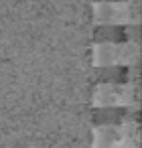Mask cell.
I'll list each match as a JSON object with an SVG mask.
<instances>
[{"instance_id":"obj_3","label":"cell","mask_w":142,"mask_h":148,"mask_svg":"<svg viewBox=\"0 0 142 148\" xmlns=\"http://www.w3.org/2000/svg\"><path fill=\"white\" fill-rule=\"evenodd\" d=\"M91 61L95 67L120 65V43H93Z\"/></svg>"},{"instance_id":"obj_5","label":"cell","mask_w":142,"mask_h":148,"mask_svg":"<svg viewBox=\"0 0 142 148\" xmlns=\"http://www.w3.org/2000/svg\"><path fill=\"white\" fill-rule=\"evenodd\" d=\"M122 144L120 148H140V122H122Z\"/></svg>"},{"instance_id":"obj_6","label":"cell","mask_w":142,"mask_h":148,"mask_svg":"<svg viewBox=\"0 0 142 148\" xmlns=\"http://www.w3.org/2000/svg\"><path fill=\"white\" fill-rule=\"evenodd\" d=\"M95 2H128V0H95Z\"/></svg>"},{"instance_id":"obj_4","label":"cell","mask_w":142,"mask_h":148,"mask_svg":"<svg viewBox=\"0 0 142 148\" xmlns=\"http://www.w3.org/2000/svg\"><path fill=\"white\" fill-rule=\"evenodd\" d=\"M122 144V130L118 126H93L91 132V146L93 148H120Z\"/></svg>"},{"instance_id":"obj_1","label":"cell","mask_w":142,"mask_h":148,"mask_svg":"<svg viewBox=\"0 0 142 148\" xmlns=\"http://www.w3.org/2000/svg\"><path fill=\"white\" fill-rule=\"evenodd\" d=\"M95 25H140V0L128 2H95Z\"/></svg>"},{"instance_id":"obj_2","label":"cell","mask_w":142,"mask_h":148,"mask_svg":"<svg viewBox=\"0 0 142 148\" xmlns=\"http://www.w3.org/2000/svg\"><path fill=\"white\" fill-rule=\"evenodd\" d=\"M93 108H124L122 106V85L97 83L91 95Z\"/></svg>"}]
</instances>
